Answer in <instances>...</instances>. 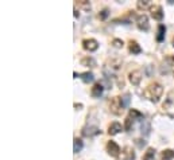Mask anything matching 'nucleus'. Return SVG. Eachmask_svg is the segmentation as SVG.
Here are the masks:
<instances>
[{"label": "nucleus", "instance_id": "24", "mask_svg": "<svg viewBox=\"0 0 174 160\" xmlns=\"http://www.w3.org/2000/svg\"><path fill=\"white\" fill-rule=\"evenodd\" d=\"M138 8H139V10H146V8H148V6H150V3L148 2H138Z\"/></svg>", "mask_w": 174, "mask_h": 160}, {"label": "nucleus", "instance_id": "7", "mask_svg": "<svg viewBox=\"0 0 174 160\" xmlns=\"http://www.w3.org/2000/svg\"><path fill=\"white\" fill-rule=\"evenodd\" d=\"M100 132L101 130L97 128V126H93V125H88V126H84L82 128V136H87V137L97 136Z\"/></svg>", "mask_w": 174, "mask_h": 160}, {"label": "nucleus", "instance_id": "31", "mask_svg": "<svg viewBox=\"0 0 174 160\" xmlns=\"http://www.w3.org/2000/svg\"><path fill=\"white\" fill-rule=\"evenodd\" d=\"M74 106H76V108H82V105H81V104H74Z\"/></svg>", "mask_w": 174, "mask_h": 160}, {"label": "nucleus", "instance_id": "32", "mask_svg": "<svg viewBox=\"0 0 174 160\" xmlns=\"http://www.w3.org/2000/svg\"><path fill=\"white\" fill-rule=\"evenodd\" d=\"M172 44H173V47H174V36H173V39H172Z\"/></svg>", "mask_w": 174, "mask_h": 160}, {"label": "nucleus", "instance_id": "8", "mask_svg": "<svg viewBox=\"0 0 174 160\" xmlns=\"http://www.w3.org/2000/svg\"><path fill=\"white\" fill-rule=\"evenodd\" d=\"M128 80H129V82H131L132 85H139L140 84V81H142V71L140 70H134V71H131L128 74Z\"/></svg>", "mask_w": 174, "mask_h": 160}, {"label": "nucleus", "instance_id": "4", "mask_svg": "<svg viewBox=\"0 0 174 160\" xmlns=\"http://www.w3.org/2000/svg\"><path fill=\"white\" fill-rule=\"evenodd\" d=\"M107 152L111 155V156H113V158H117L120 155V147L116 144L115 141H108V144H107Z\"/></svg>", "mask_w": 174, "mask_h": 160}, {"label": "nucleus", "instance_id": "12", "mask_svg": "<svg viewBox=\"0 0 174 160\" xmlns=\"http://www.w3.org/2000/svg\"><path fill=\"white\" fill-rule=\"evenodd\" d=\"M140 132H142L143 136H148V135H150V132H151V125H150L148 121L143 120L140 122Z\"/></svg>", "mask_w": 174, "mask_h": 160}, {"label": "nucleus", "instance_id": "1", "mask_svg": "<svg viewBox=\"0 0 174 160\" xmlns=\"http://www.w3.org/2000/svg\"><path fill=\"white\" fill-rule=\"evenodd\" d=\"M162 94H163V88H162V85L158 84V82H154V84L148 85L147 88L143 90V97H146L151 102H158Z\"/></svg>", "mask_w": 174, "mask_h": 160}, {"label": "nucleus", "instance_id": "28", "mask_svg": "<svg viewBox=\"0 0 174 160\" xmlns=\"http://www.w3.org/2000/svg\"><path fill=\"white\" fill-rule=\"evenodd\" d=\"M80 4H81V6H82L87 11H89V8H91V4H89V2H85V0H81Z\"/></svg>", "mask_w": 174, "mask_h": 160}, {"label": "nucleus", "instance_id": "5", "mask_svg": "<svg viewBox=\"0 0 174 160\" xmlns=\"http://www.w3.org/2000/svg\"><path fill=\"white\" fill-rule=\"evenodd\" d=\"M109 109H111V112L115 113V114H120L121 113L123 106H121V102H120V97L113 98V100L111 101V104H109Z\"/></svg>", "mask_w": 174, "mask_h": 160}, {"label": "nucleus", "instance_id": "21", "mask_svg": "<svg viewBox=\"0 0 174 160\" xmlns=\"http://www.w3.org/2000/svg\"><path fill=\"white\" fill-rule=\"evenodd\" d=\"M154 156H155V149H154V148H148L147 152L144 153L143 160H151V159H154Z\"/></svg>", "mask_w": 174, "mask_h": 160}, {"label": "nucleus", "instance_id": "11", "mask_svg": "<svg viewBox=\"0 0 174 160\" xmlns=\"http://www.w3.org/2000/svg\"><path fill=\"white\" fill-rule=\"evenodd\" d=\"M121 129H123L121 124H119V122H112V124L108 126V135H111V136H115V135L121 132Z\"/></svg>", "mask_w": 174, "mask_h": 160}, {"label": "nucleus", "instance_id": "30", "mask_svg": "<svg viewBox=\"0 0 174 160\" xmlns=\"http://www.w3.org/2000/svg\"><path fill=\"white\" fill-rule=\"evenodd\" d=\"M74 16H76V18H78V16H80V14H78V11H77V10H74Z\"/></svg>", "mask_w": 174, "mask_h": 160}, {"label": "nucleus", "instance_id": "25", "mask_svg": "<svg viewBox=\"0 0 174 160\" xmlns=\"http://www.w3.org/2000/svg\"><path fill=\"white\" fill-rule=\"evenodd\" d=\"M108 15H109V11L107 10V8H105V10H103V11H101L100 14H99V18H100L101 20H105V19L108 18Z\"/></svg>", "mask_w": 174, "mask_h": 160}, {"label": "nucleus", "instance_id": "27", "mask_svg": "<svg viewBox=\"0 0 174 160\" xmlns=\"http://www.w3.org/2000/svg\"><path fill=\"white\" fill-rule=\"evenodd\" d=\"M135 144L139 147V148H143V147L146 145V141L142 140V139H136V140H135Z\"/></svg>", "mask_w": 174, "mask_h": 160}, {"label": "nucleus", "instance_id": "19", "mask_svg": "<svg viewBox=\"0 0 174 160\" xmlns=\"http://www.w3.org/2000/svg\"><path fill=\"white\" fill-rule=\"evenodd\" d=\"M129 101H131V94L129 93H125L123 97H120V102H121V106H123V108H128Z\"/></svg>", "mask_w": 174, "mask_h": 160}, {"label": "nucleus", "instance_id": "16", "mask_svg": "<svg viewBox=\"0 0 174 160\" xmlns=\"http://www.w3.org/2000/svg\"><path fill=\"white\" fill-rule=\"evenodd\" d=\"M84 148V143L81 139H74V144H73V152L74 153H78L81 152V149Z\"/></svg>", "mask_w": 174, "mask_h": 160}, {"label": "nucleus", "instance_id": "26", "mask_svg": "<svg viewBox=\"0 0 174 160\" xmlns=\"http://www.w3.org/2000/svg\"><path fill=\"white\" fill-rule=\"evenodd\" d=\"M112 44H113V47L120 48V47H123V40H121V39H113Z\"/></svg>", "mask_w": 174, "mask_h": 160}, {"label": "nucleus", "instance_id": "9", "mask_svg": "<svg viewBox=\"0 0 174 160\" xmlns=\"http://www.w3.org/2000/svg\"><path fill=\"white\" fill-rule=\"evenodd\" d=\"M150 11H151V16L155 20L163 19V10H162L161 6H153L151 8H150Z\"/></svg>", "mask_w": 174, "mask_h": 160}, {"label": "nucleus", "instance_id": "17", "mask_svg": "<svg viewBox=\"0 0 174 160\" xmlns=\"http://www.w3.org/2000/svg\"><path fill=\"white\" fill-rule=\"evenodd\" d=\"M81 65H82V66H87V67H93V66H96V62L92 57H87V58L81 59Z\"/></svg>", "mask_w": 174, "mask_h": 160}, {"label": "nucleus", "instance_id": "22", "mask_svg": "<svg viewBox=\"0 0 174 160\" xmlns=\"http://www.w3.org/2000/svg\"><path fill=\"white\" fill-rule=\"evenodd\" d=\"M132 122H134V120H132L131 117H127V118H125V121H124V129H125V130H129V129H131Z\"/></svg>", "mask_w": 174, "mask_h": 160}, {"label": "nucleus", "instance_id": "29", "mask_svg": "<svg viewBox=\"0 0 174 160\" xmlns=\"http://www.w3.org/2000/svg\"><path fill=\"white\" fill-rule=\"evenodd\" d=\"M167 61H169V62H170V63H172L173 66H174V55H170L169 58H167Z\"/></svg>", "mask_w": 174, "mask_h": 160}, {"label": "nucleus", "instance_id": "2", "mask_svg": "<svg viewBox=\"0 0 174 160\" xmlns=\"http://www.w3.org/2000/svg\"><path fill=\"white\" fill-rule=\"evenodd\" d=\"M136 155L135 152H134V149L131 148V147H124L123 149H121L120 155L117 156V160H135Z\"/></svg>", "mask_w": 174, "mask_h": 160}, {"label": "nucleus", "instance_id": "14", "mask_svg": "<svg viewBox=\"0 0 174 160\" xmlns=\"http://www.w3.org/2000/svg\"><path fill=\"white\" fill-rule=\"evenodd\" d=\"M80 78L82 80L85 84H89V82H93V80H95V75H93L92 71H87V73L80 74Z\"/></svg>", "mask_w": 174, "mask_h": 160}, {"label": "nucleus", "instance_id": "23", "mask_svg": "<svg viewBox=\"0 0 174 160\" xmlns=\"http://www.w3.org/2000/svg\"><path fill=\"white\" fill-rule=\"evenodd\" d=\"M144 73H146V77H153V74H154V66H151V65L146 66Z\"/></svg>", "mask_w": 174, "mask_h": 160}, {"label": "nucleus", "instance_id": "20", "mask_svg": "<svg viewBox=\"0 0 174 160\" xmlns=\"http://www.w3.org/2000/svg\"><path fill=\"white\" fill-rule=\"evenodd\" d=\"M162 159L163 160H173L174 159V151L173 149H166L162 152Z\"/></svg>", "mask_w": 174, "mask_h": 160}, {"label": "nucleus", "instance_id": "18", "mask_svg": "<svg viewBox=\"0 0 174 160\" xmlns=\"http://www.w3.org/2000/svg\"><path fill=\"white\" fill-rule=\"evenodd\" d=\"M129 117H131L132 120H142V121L144 120L143 114H142L140 112H138V110H135V109H131V110H129Z\"/></svg>", "mask_w": 174, "mask_h": 160}, {"label": "nucleus", "instance_id": "3", "mask_svg": "<svg viewBox=\"0 0 174 160\" xmlns=\"http://www.w3.org/2000/svg\"><path fill=\"white\" fill-rule=\"evenodd\" d=\"M82 47L85 48L87 51H96L97 48H99V42H97L96 39H92V38H89V39H84L82 40Z\"/></svg>", "mask_w": 174, "mask_h": 160}, {"label": "nucleus", "instance_id": "10", "mask_svg": "<svg viewBox=\"0 0 174 160\" xmlns=\"http://www.w3.org/2000/svg\"><path fill=\"white\" fill-rule=\"evenodd\" d=\"M103 92H104V86H103V84H101V82H99V84H96L92 88L91 94H92L93 98H100L101 96H103Z\"/></svg>", "mask_w": 174, "mask_h": 160}, {"label": "nucleus", "instance_id": "6", "mask_svg": "<svg viewBox=\"0 0 174 160\" xmlns=\"http://www.w3.org/2000/svg\"><path fill=\"white\" fill-rule=\"evenodd\" d=\"M136 26H138V28L139 30H142V31H147L148 30V18L144 14H142V15H139L136 18Z\"/></svg>", "mask_w": 174, "mask_h": 160}, {"label": "nucleus", "instance_id": "15", "mask_svg": "<svg viewBox=\"0 0 174 160\" xmlns=\"http://www.w3.org/2000/svg\"><path fill=\"white\" fill-rule=\"evenodd\" d=\"M165 32H166V27L163 24H159L158 26V31H157V40L158 42H162L165 39Z\"/></svg>", "mask_w": 174, "mask_h": 160}, {"label": "nucleus", "instance_id": "13", "mask_svg": "<svg viewBox=\"0 0 174 160\" xmlns=\"http://www.w3.org/2000/svg\"><path fill=\"white\" fill-rule=\"evenodd\" d=\"M129 53H132V54H140L142 53V47L135 42V40H131V42H129Z\"/></svg>", "mask_w": 174, "mask_h": 160}]
</instances>
